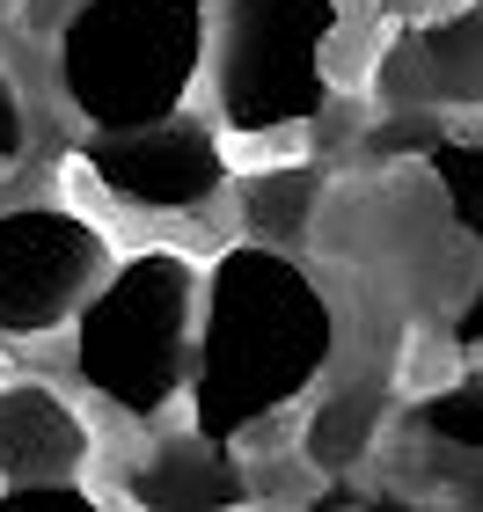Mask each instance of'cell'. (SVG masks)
<instances>
[{
  "instance_id": "4",
  "label": "cell",
  "mask_w": 483,
  "mask_h": 512,
  "mask_svg": "<svg viewBox=\"0 0 483 512\" xmlns=\"http://www.w3.org/2000/svg\"><path fill=\"white\" fill-rule=\"evenodd\" d=\"M337 0H220L213 96L235 132H293L330 110Z\"/></svg>"
},
{
  "instance_id": "3",
  "label": "cell",
  "mask_w": 483,
  "mask_h": 512,
  "mask_svg": "<svg viewBox=\"0 0 483 512\" xmlns=\"http://www.w3.org/2000/svg\"><path fill=\"white\" fill-rule=\"evenodd\" d=\"M191 315L198 271L176 249H132L103 271L74 315V374L88 395H103L125 417H161L191 388Z\"/></svg>"
},
{
  "instance_id": "2",
  "label": "cell",
  "mask_w": 483,
  "mask_h": 512,
  "mask_svg": "<svg viewBox=\"0 0 483 512\" xmlns=\"http://www.w3.org/2000/svg\"><path fill=\"white\" fill-rule=\"evenodd\" d=\"M213 52L205 0H81L59 22V96L96 132L176 118Z\"/></svg>"
},
{
  "instance_id": "13",
  "label": "cell",
  "mask_w": 483,
  "mask_h": 512,
  "mask_svg": "<svg viewBox=\"0 0 483 512\" xmlns=\"http://www.w3.org/2000/svg\"><path fill=\"white\" fill-rule=\"evenodd\" d=\"M322 213V176L315 169H264V176H249L242 183V227H249V242H301L308 227Z\"/></svg>"
},
{
  "instance_id": "8",
  "label": "cell",
  "mask_w": 483,
  "mask_h": 512,
  "mask_svg": "<svg viewBox=\"0 0 483 512\" xmlns=\"http://www.w3.org/2000/svg\"><path fill=\"white\" fill-rule=\"evenodd\" d=\"M96 454L88 417L44 381L0 388V476L8 483H74Z\"/></svg>"
},
{
  "instance_id": "9",
  "label": "cell",
  "mask_w": 483,
  "mask_h": 512,
  "mask_svg": "<svg viewBox=\"0 0 483 512\" xmlns=\"http://www.w3.org/2000/svg\"><path fill=\"white\" fill-rule=\"evenodd\" d=\"M410 461H418V476H432L440 498L483 505V366H469L462 381H447L440 395L418 403Z\"/></svg>"
},
{
  "instance_id": "7",
  "label": "cell",
  "mask_w": 483,
  "mask_h": 512,
  "mask_svg": "<svg viewBox=\"0 0 483 512\" xmlns=\"http://www.w3.org/2000/svg\"><path fill=\"white\" fill-rule=\"evenodd\" d=\"M381 88L403 110H483V8H447L403 30L381 59Z\"/></svg>"
},
{
  "instance_id": "14",
  "label": "cell",
  "mask_w": 483,
  "mask_h": 512,
  "mask_svg": "<svg viewBox=\"0 0 483 512\" xmlns=\"http://www.w3.org/2000/svg\"><path fill=\"white\" fill-rule=\"evenodd\" d=\"M96 498L81 491V476L74 483H8L0 491V512H88Z\"/></svg>"
},
{
  "instance_id": "5",
  "label": "cell",
  "mask_w": 483,
  "mask_h": 512,
  "mask_svg": "<svg viewBox=\"0 0 483 512\" xmlns=\"http://www.w3.org/2000/svg\"><path fill=\"white\" fill-rule=\"evenodd\" d=\"M110 271V235L66 205L0 213V337L66 330Z\"/></svg>"
},
{
  "instance_id": "10",
  "label": "cell",
  "mask_w": 483,
  "mask_h": 512,
  "mask_svg": "<svg viewBox=\"0 0 483 512\" xmlns=\"http://www.w3.org/2000/svg\"><path fill=\"white\" fill-rule=\"evenodd\" d=\"M242 461L227 454V439L213 432H176L125 476V498L132 505H154V512H213V505H242Z\"/></svg>"
},
{
  "instance_id": "1",
  "label": "cell",
  "mask_w": 483,
  "mask_h": 512,
  "mask_svg": "<svg viewBox=\"0 0 483 512\" xmlns=\"http://www.w3.org/2000/svg\"><path fill=\"white\" fill-rule=\"evenodd\" d=\"M337 352L330 293L279 242H235L205 271V322L191 359V425L249 439L264 417L293 410Z\"/></svg>"
},
{
  "instance_id": "11",
  "label": "cell",
  "mask_w": 483,
  "mask_h": 512,
  "mask_svg": "<svg viewBox=\"0 0 483 512\" xmlns=\"http://www.w3.org/2000/svg\"><path fill=\"white\" fill-rule=\"evenodd\" d=\"M425 176H432V198L447 205V220L462 227L469 249H476V278H469V293L454 300V344L483 352V132L425 139Z\"/></svg>"
},
{
  "instance_id": "6",
  "label": "cell",
  "mask_w": 483,
  "mask_h": 512,
  "mask_svg": "<svg viewBox=\"0 0 483 512\" xmlns=\"http://www.w3.org/2000/svg\"><path fill=\"white\" fill-rule=\"evenodd\" d=\"M81 169L132 213H198L227 183V147L213 125L176 110V118H154V125L96 132L81 147Z\"/></svg>"
},
{
  "instance_id": "12",
  "label": "cell",
  "mask_w": 483,
  "mask_h": 512,
  "mask_svg": "<svg viewBox=\"0 0 483 512\" xmlns=\"http://www.w3.org/2000/svg\"><path fill=\"white\" fill-rule=\"evenodd\" d=\"M374 432H381V395L374 388H344L330 403H315L308 432H301V454L315 476H344L374 454Z\"/></svg>"
},
{
  "instance_id": "15",
  "label": "cell",
  "mask_w": 483,
  "mask_h": 512,
  "mask_svg": "<svg viewBox=\"0 0 483 512\" xmlns=\"http://www.w3.org/2000/svg\"><path fill=\"white\" fill-rule=\"evenodd\" d=\"M22 147H30V118H22V88L8 81V66H0V176L22 161Z\"/></svg>"
},
{
  "instance_id": "16",
  "label": "cell",
  "mask_w": 483,
  "mask_h": 512,
  "mask_svg": "<svg viewBox=\"0 0 483 512\" xmlns=\"http://www.w3.org/2000/svg\"><path fill=\"white\" fill-rule=\"evenodd\" d=\"M74 8H81V0H30V30H59Z\"/></svg>"
}]
</instances>
